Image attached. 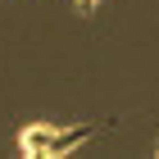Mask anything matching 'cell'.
<instances>
[{"label":"cell","instance_id":"6da1fadb","mask_svg":"<svg viewBox=\"0 0 159 159\" xmlns=\"http://www.w3.org/2000/svg\"><path fill=\"white\" fill-rule=\"evenodd\" d=\"M114 127L109 118L105 123H77V127H50V123H27L23 132H18V155L27 159H64L73 155L82 141H91L96 132Z\"/></svg>","mask_w":159,"mask_h":159},{"label":"cell","instance_id":"7a4b0ae2","mask_svg":"<svg viewBox=\"0 0 159 159\" xmlns=\"http://www.w3.org/2000/svg\"><path fill=\"white\" fill-rule=\"evenodd\" d=\"M96 9H100V0H77V14H82V18H91Z\"/></svg>","mask_w":159,"mask_h":159}]
</instances>
